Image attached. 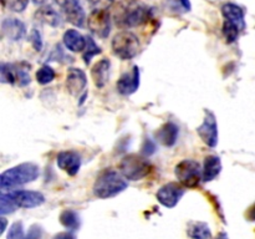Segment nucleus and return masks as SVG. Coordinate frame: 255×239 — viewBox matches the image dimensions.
<instances>
[{
    "label": "nucleus",
    "mask_w": 255,
    "mask_h": 239,
    "mask_svg": "<svg viewBox=\"0 0 255 239\" xmlns=\"http://www.w3.org/2000/svg\"><path fill=\"white\" fill-rule=\"evenodd\" d=\"M199 137L208 147H216L218 143V123L214 114L209 110L204 111V119L201 126L197 128Z\"/></svg>",
    "instance_id": "obj_7"
},
{
    "label": "nucleus",
    "mask_w": 255,
    "mask_h": 239,
    "mask_svg": "<svg viewBox=\"0 0 255 239\" xmlns=\"http://www.w3.org/2000/svg\"><path fill=\"white\" fill-rule=\"evenodd\" d=\"M139 87V70L137 66L132 67L131 71L125 72L117 81V90L121 95L128 96L134 94Z\"/></svg>",
    "instance_id": "obj_14"
},
{
    "label": "nucleus",
    "mask_w": 255,
    "mask_h": 239,
    "mask_svg": "<svg viewBox=\"0 0 255 239\" xmlns=\"http://www.w3.org/2000/svg\"><path fill=\"white\" fill-rule=\"evenodd\" d=\"M30 42H31L32 47H34L36 51H41L42 50V37L41 34L39 32L37 29H32L30 32Z\"/></svg>",
    "instance_id": "obj_32"
},
{
    "label": "nucleus",
    "mask_w": 255,
    "mask_h": 239,
    "mask_svg": "<svg viewBox=\"0 0 255 239\" xmlns=\"http://www.w3.org/2000/svg\"><path fill=\"white\" fill-rule=\"evenodd\" d=\"M127 186H128L127 179L122 176L121 172L106 169L95 181L92 192L97 198L107 199L122 193Z\"/></svg>",
    "instance_id": "obj_2"
},
{
    "label": "nucleus",
    "mask_w": 255,
    "mask_h": 239,
    "mask_svg": "<svg viewBox=\"0 0 255 239\" xmlns=\"http://www.w3.org/2000/svg\"><path fill=\"white\" fill-rule=\"evenodd\" d=\"M222 14H223L224 19L236 24L241 30H244V27H246L244 11L239 5L233 4V2H227L222 6Z\"/></svg>",
    "instance_id": "obj_19"
},
{
    "label": "nucleus",
    "mask_w": 255,
    "mask_h": 239,
    "mask_svg": "<svg viewBox=\"0 0 255 239\" xmlns=\"http://www.w3.org/2000/svg\"><path fill=\"white\" fill-rule=\"evenodd\" d=\"M178 133L179 128L176 123H173V122H166L157 131L156 138L164 147H172L176 144L177 139H178Z\"/></svg>",
    "instance_id": "obj_16"
},
{
    "label": "nucleus",
    "mask_w": 255,
    "mask_h": 239,
    "mask_svg": "<svg viewBox=\"0 0 255 239\" xmlns=\"http://www.w3.org/2000/svg\"><path fill=\"white\" fill-rule=\"evenodd\" d=\"M65 16H66L67 21L71 22L75 26H84L85 19H86V15H85L84 9H82L81 4H80V0L76 1H72L71 4L66 5V6L62 9Z\"/></svg>",
    "instance_id": "obj_20"
},
{
    "label": "nucleus",
    "mask_w": 255,
    "mask_h": 239,
    "mask_svg": "<svg viewBox=\"0 0 255 239\" xmlns=\"http://www.w3.org/2000/svg\"><path fill=\"white\" fill-rule=\"evenodd\" d=\"M110 70H111V62L109 59L100 60L91 67V77L95 86L99 89L106 86L110 79Z\"/></svg>",
    "instance_id": "obj_15"
},
{
    "label": "nucleus",
    "mask_w": 255,
    "mask_h": 239,
    "mask_svg": "<svg viewBox=\"0 0 255 239\" xmlns=\"http://www.w3.org/2000/svg\"><path fill=\"white\" fill-rule=\"evenodd\" d=\"M17 207L16 204H15L14 199H12L11 194L10 193L0 194V213H1V216L14 213Z\"/></svg>",
    "instance_id": "obj_26"
},
{
    "label": "nucleus",
    "mask_w": 255,
    "mask_h": 239,
    "mask_svg": "<svg viewBox=\"0 0 255 239\" xmlns=\"http://www.w3.org/2000/svg\"><path fill=\"white\" fill-rule=\"evenodd\" d=\"M86 39H87V45H86V49L84 50V55H82V56H84L85 64L89 65L92 57H94L95 55H97L101 52V49L97 46L96 42H95L91 37H86Z\"/></svg>",
    "instance_id": "obj_28"
},
{
    "label": "nucleus",
    "mask_w": 255,
    "mask_h": 239,
    "mask_svg": "<svg viewBox=\"0 0 255 239\" xmlns=\"http://www.w3.org/2000/svg\"><path fill=\"white\" fill-rule=\"evenodd\" d=\"M247 218H248V221H255V203L248 209V212H247Z\"/></svg>",
    "instance_id": "obj_35"
},
{
    "label": "nucleus",
    "mask_w": 255,
    "mask_h": 239,
    "mask_svg": "<svg viewBox=\"0 0 255 239\" xmlns=\"http://www.w3.org/2000/svg\"><path fill=\"white\" fill-rule=\"evenodd\" d=\"M45 1H46V0H32V2H34V4H36V5L44 4Z\"/></svg>",
    "instance_id": "obj_40"
},
{
    "label": "nucleus",
    "mask_w": 255,
    "mask_h": 239,
    "mask_svg": "<svg viewBox=\"0 0 255 239\" xmlns=\"http://www.w3.org/2000/svg\"><path fill=\"white\" fill-rule=\"evenodd\" d=\"M222 171V161L218 156H208L204 159L202 174L204 182H211L219 176Z\"/></svg>",
    "instance_id": "obj_21"
},
{
    "label": "nucleus",
    "mask_w": 255,
    "mask_h": 239,
    "mask_svg": "<svg viewBox=\"0 0 255 239\" xmlns=\"http://www.w3.org/2000/svg\"><path fill=\"white\" fill-rule=\"evenodd\" d=\"M1 32L11 41H20L26 35V26L16 17H5L1 22Z\"/></svg>",
    "instance_id": "obj_13"
},
{
    "label": "nucleus",
    "mask_w": 255,
    "mask_h": 239,
    "mask_svg": "<svg viewBox=\"0 0 255 239\" xmlns=\"http://www.w3.org/2000/svg\"><path fill=\"white\" fill-rule=\"evenodd\" d=\"M174 174L179 183L187 188H196L203 179L202 167L194 159H183L174 168Z\"/></svg>",
    "instance_id": "obj_6"
},
{
    "label": "nucleus",
    "mask_w": 255,
    "mask_h": 239,
    "mask_svg": "<svg viewBox=\"0 0 255 239\" xmlns=\"http://www.w3.org/2000/svg\"><path fill=\"white\" fill-rule=\"evenodd\" d=\"M214 239H229V237L227 236L226 232H222V233H219Z\"/></svg>",
    "instance_id": "obj_39"
},
{
    "label": "nucleus",
    "mask_w": 255,
    "mask_h": 239,
    "mask_svg": "<svg viewBox=\"0 0 255 239\" xmlns=\"http://www.w3.org/2000/svg\"><path fill=\"white\" fill-rule=\"evenodd\" d=\"M25 236H26V233L24 231L22 222H14L10 226L6 239H25Z\"/></svg>",
    "instance_id": "obj_29"
},
{
    "label": "nucleus",
    "mask_w": 255,
    "mask_h": 239,
    "mask_svg": "<svg viewBox=\"0 0 255 239\" xmlns=\"http://www.w3.org/2000/svg\"><path fill=\"white\" fill-rule=\"evenodd\" d=\"M87 85V76L84 70L70 67L66 75V90L71 96H80Z\"/></svg>",
    "instance_id": "obj_11"
},
{
    "label": "nucleus",
    "mask_w": 255,
    "mask_h": 239,
    "mask_svg": "<svg viewBox=\"0 0 255 239\" xmlns=\"http://www.w3.org/2000/svg\"><path fill=\"white\" fill-rule=\"evenodd\" d=\"M2 5L6 6L10 11L21 12L26 9L29 0H1Z\"/></svg>",
    "instance_id": "obj_30"
},
{
    "label": "nucleus",
    "mask_w": 255,
    "mask_h": 239,
    "mask_svg": "<svg viewBox=\"0 0 255 239\" xmlns=\"http://www.w3.org/2000/svg\"><path fill=\"white\" fill-rule=\"evenodd\" d=\"M86 1L94 10H109L115 0H86Z\"/></svg>",
    "instance_id": "obj_31"
},
{
    "label": "nucleus",
    "mask_w": 255,
    "mask_h": 239,
    "mask_svg": "<svg viewBox=\"0 0 255 239\" xmlns=\"http://www.w3.org/2000/svg\"><path fill=\"white\" fill-rule=\"evenodd\" d=\"M178 2L184 11H189L191 10V1L189 0H178Z\"/></svg>",
    "instance_id": "obj_36"
},
{
    "label": "nucleus",
    "mask_w": 255,
    "mask_h": 239,
    "mask_svg": "<svg viewBox=\"0 0 255 239\" xmlns=\"http://www.w3.org/2000/svg\"><path fill=\"white\" fill-rule=\"evenodd\" d=\"M112 51L122 60H131L136 56L141 49L139 39L128 30L117 32L111 42Z\"/></svg>",
    "instance_id": "obj_5"
},
{
    "label": "nucleus",
    "mask_w": 255,
    "mask_h": 239,
    "mask_svg": "<svg viewBox=\"0 0 255 239\" xmlns=\"http://www.w3.org/2000/svg\"><path fill=\"white\" fill-rule=\"evenodd\" d=\"M90 31L99 37H107L111 29V15L109 10H92L87 19Z\"/></svg>",
    "instance_id": "obj_8"
},
{
    "label": "nucleus",
    "mask_w": 255,
    "mask_h": 239,
    "mask_svg": "<svg viewBox=\"0 0 255 239\" xmlns=\"http://www.w3.org/2000/svg\"><path fill=\"white\" fill-rule=\"evenodd\" d=\"M152 171V164L139 154H127L120 163V172L127 181H139L148 176Z\"/></svg>",
    "instance_id": "obj_4"
},
{
    "label": "nucleus",
    "mask_w": 255,
    "mask_h": 239,
    "mask_svg": "<svg viewBox=\"0 0 255 239\" xmlns=\"http://www.w3.org/2000/svg\"><path fill=\"white\" fill-rule=\"evenodd\" d=\"M62 40H64L65 46L72 52H84V50L86 49L87 39L75 29L66 30Z\"/></svg>",
    "instance_id": "obj_18"
},
{
    "label": "nucleus",
    "mask_w": 255,
    "mask_h": 239,
    "mask_svg": "<svg viewBox=\"0 0 255 239\" xmlns=\"http://www.w3.org/2000/svg\"><path fill=\"white\" fill-rule=\"evenodd\" d=\"M0 80L2 84L14 85L17 82V67L16 64H5L0 66Z\"/></svg>",
    "instance_id": "obj_24"
},
{
    "label": "nucleus",
    "mask_w": 255,
    "mask_h": 239,
    "mask_svg": "<svg viewBox=\"0 0 255 239\" xmlns=\"http://www.w3.org/2000/svg\"><path fill=\"white\" fill-rule=\"evenodd\" d=\"M42 238V228L37 224L30 227L29 232L25 236V239H41Z\"/></svg>",
    "instance_id": "obj_33"
},
{
    "label": "nucleus",
    "mask_w": 255,
    "mask_h": 239,
    "mask_svg": "<svg viewBox=\"0 0 255 239\" xmlns=\"http://www.w3.org/2000/svg\"><path fill=\"white\" fill-rule=\"evenodd\" d=\"M57 166L69 176H76L81 167V157L75 151H62L57 154Z\"/></svg>",
    "instance_id": "obj_12"
},
{
    "label": "nucleus",
    "mask_w": 255,
    "mask_h": 239,
    "mask_svg": "<svg viewBox=\"0 0 255 239\" xmlns=\"http://www.w3.org/2000/svg\"><path fill=\"white\" fill-rule=\"evenodd\" d=\"M17 208H36L45 202V196L36 191H14L10 192Z\"/></svg>",
    "instance_id": "obj_10"
},
{
    "label": "nucleus",
    "mask_w": 255,
    "mask_h": 239,
    "mask_svg": "<svg viewBox=\"0 0 255 239\" xmlns=\"http://www.w3.org/2000/svg\"><path fill=\"white\" fill-rule=\"evenodd\" d=\"M187 234L191 239H211L212 232L206 222L192 221L187 226Z\"/></svg>",
    "instance_id": "obj_22"
},
{
    "label": "nucleus",
    "mask_w": 255,
    "mask_h": 239,
    "mask_svg": "<svg viewBox=\"0 0 255 239\" xmlns=\"http://www.w3.org/2000/svg\"><path fill=\"white\" fill-rule=\"evenodd\" d=\"M0 221H1V229H0V234H4L5 231H6V219L4 218V216L0 218Z\"/></svg>",
    "instance_id": "obj_38"
},
{
    "label": "nucleus",
    "mask_w": 255,
    "mask_h": 239,
    "mask_svg": "<svg viewBox=\"0 0 255 239\" xmlns=\"http://www.w3.org/2000/svg\"><path fill=\"white\" fill-rule=\"evenodd\" d=\"M40 168L37 164L25 162L6 169L0 176V188L2 191L16 188L22 184L34 182L39 177Z\"/></svg>",
    "instance_id": "obj_1"
},
{
    "label": "nucleus",
    "mask_w": 255,
    "mask_h": 239,
    "mask_svg": "<svg viewBox=\"0 0 255 239\" xmlns=\"http://www.w3.org/2000/svg\"><path fill=\"white\" fill-rule=\"evenodd\" d=\"M35 20L40 24L49 25V26L56 27L61 25V16L59 12L50 5H42L35 11Z\"/></svg>",
    "instance_id": "obj_17"
},
{
    "label": "nucleus",
    "mask_w": 255,
    "mask_h": 239,
    "mask_svg": "<svg viewBox=\"0 0 255 239\" xmlns=\"http://www.w3.org/2000/svg\"><path fill=\"white\" fill-rule=\"evenodd\" d=\"M52 239H76L75 234L71 231L69 232H61V233H57L52 237Z\"/></svg>",
    "instance_id": "obj_34"
},
{
    "label": "nucleus",
    "mask_w": 255,
    "mask_h": 239,
    "mask_svg": "<svg viewBox=\"0 0 255 239\" xmlns=\"http://www.w3.org/2000/svg\"><path fill=\"white\" fill-rule=\"evenodd\" d=\"M116 24L122 27L139 26L149 19V10L136 1H128V4L121 5L115 14Z\"/></svg>",
    "instance_id": "obj_3"
},
{
    "label": "nucleus",
    "mask_w": 255,
    "mask_h": 239,
    "mask_svg": "<svg viewBox=\"0 0 255 239\" xmlns=\"http://www.w3.org/2000/svg\"><path fill=\"white\" fill-rule=\"evenodd\" d=\"M55 70L49 65H44L36 71V80L40 85H47L55 80Z\"/></svg>",
    "instance_id": "obj_25"
},
{
    "label": "nucleus",
    "mask_w": 255,
    "mask_h": 239,
    "mask_svg": "<svg viewBox=\"0 0 255 239\" xmlns=\"http://www.w3.org/2000/svg\"><path fill=\"white\" fill-rule=\"evenodd\" d=\"M184 194V187L181 183H176V182H171L157 191L156 198L159 203L166 208H173L178 204L181 198Z\"/></svg>",
    "instance_id": "obj_9"
},
{
    "label": "nucleus",
    "mask_w": 255,
    "mask_h": 239,
    "mask_svg": "<svg viewBox=\"0 0 255 239\" xmlns=\"http://www.w3.org/2000/svg\"><path fill=\"white\" fill-rule=\"evenodd\" d=\"M54 1L56 2V4L59 5V6L62 9V7H65V6H66V5H69L70 2L75 1V0H54Z\"/></svg>",
    "instance_id": "obj_37"
},
{
    "label": "nucleus",
    "mask_w": 255,
    "mask_h": 239,
    "mask_svg": "<svg viewBox=\"0 0 255 239\" xmlns=\"http://www.w3.org/2000/svg\"><path fill=\"white\" fill-rule=\"evenodd\" d=\"M60 223L69 231L74 232L77 231L81 226V221H80L79 214L72 209H65L62 213L60 214Z\"/></svg>",
    "instance_id": "obj_23"
},
{
    "label": "nucleus",
    "mask_w": 255,
    "mask_h": 239,
    "mask_svg": "<svg viewBox=\"0 0 255 239\" xmlns=\"http://www.w3.org/2000/svg\"><path fill=\"white\" fill-rule=\"evenodd\" d=\"M242 30L239 29L238 26H237L236 24H233V22L228 21V20H226L223 24V35L224 37H226L227 42H234L237 39H238L239 36V32H241Z\"/></svg>",
    "instance_id": "obj_27"
},
{
    "label": "nucleus",
    "mask_w": 255,
    "mask_h": 239,
    "mask_svg": "<svg viewBox=\"0 0 255 239\" xmlns=\"http://www.w3.org/2000/svg\"><path fill=\"white\" fill-rule=\"evenodd\" d=\"M128 1H136V0H128Z\"/></svg>",
    "instance_id": "obj_41"
}]
</instances>
